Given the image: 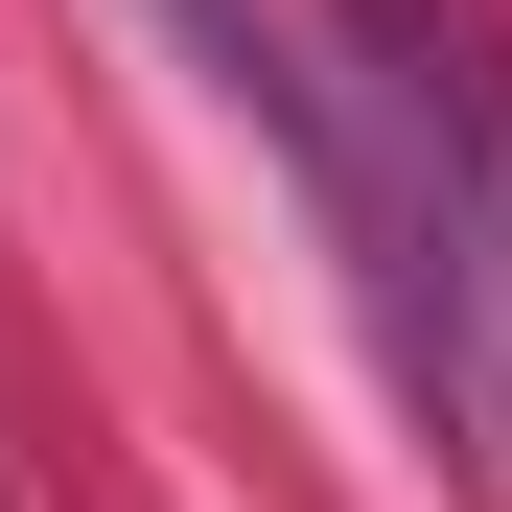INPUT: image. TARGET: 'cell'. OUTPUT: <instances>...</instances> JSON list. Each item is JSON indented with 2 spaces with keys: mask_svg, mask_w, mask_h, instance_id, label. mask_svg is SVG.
<instances>
[{
  "mask_svg": "<svg viewBox=\"0 0 512 512\" xmlns=\"http://www.w3.org/2000/svg\"><path fill=\"white\" fill-rule=\"evenodd\" d=\"M350 94L396 140L419 233H443V303H466V373H489V466H512V47H489V0H350Z\"/></svg>",
  "mask_w": 512,
  "mask_h": 512,
  "instance_id": "cell-1",
  "label": "cell"
}]
</instances>
